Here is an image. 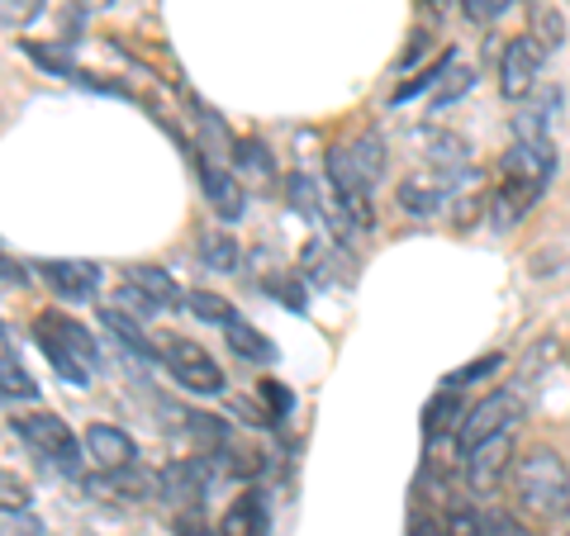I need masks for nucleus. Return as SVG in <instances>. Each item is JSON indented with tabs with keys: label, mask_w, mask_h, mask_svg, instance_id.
Returning a JSON list of instances; mask_svg holds the SVG:
<instances>
[{
	"label": "nucleus",
	"mask_w": 570,
	"mask_h": 536,
	"mask_svg": "<svg viewBox=\"0 0 570 536\" xmlns=\"http://www.w3.org/2000/svg\"><path fill=\"white\" fill-rule=\"evenodd\" d=\"M209 460L200 456H186V460H171V466L163 470V479H157V494L167 498L171 508H195L200 504V494L209 489Z\"/></svg>",
	"instance_id": "11"
},
{
	"label": "nucleus",
	"mask_w": 570,
	"mask_h": 536,
	"mask_svg": "<svg viewBox=\"0 0 570 536\" xmlns=\"http://www.w3.org/2000/svg\"><path fill=\"white\" fill-rule=\"evenodd\" d=\"M266 295H276L281 304H291L295 314H305V285H299L295 276H276V280H266Z\"/></svg>",
	"instance_id": "35"
},
{
	"label": "nucleus",
	"mask_w": 570,
	"mask_h": 536,
	"mask_svg": "<svg viewBox=\"0 0 570 536\" xmlns=\"http://www.w3.org/2000/svg\"><path fill=\"white\" fill-rule=\"evenodd\" d=\"M542 58L547 52L538 48L523 33V39H509L504 58H499V91H504V100H532V91H538V71H542Z\"/></svg>",
	"instance_id": "6"
},
{
	"label": "nucleus",
	"mask_w": 570,
	"mask_h": 536,
	"mask_svg": "<svg viewBox=\"0 0 570 536\" xmlns=\"http://www.w3.org/2000/svg\"><path fill=\"white\" fill-rule=\"evenodd\" d=\"M461 418H466V408H461V395L456 389H442V395L428 404V414H423V427H428V437H448L461 427Z\"/></svg>",
	"instance_id": "22"
},
{
	"label": "nucleus",
	"mask_w": 570,
	"mask_h": 536,
	"mask_svg": "<svg viewBox=\"0 0 570 536\" xmlns=\"http://www.w3.org/2000/svg\"><path fill=\"white\" fill-rule=\"evenodd\" d=\"M509 460H513V427L499 433L490 441H480L471 456H461V470H466V489L471 494H490L499 479L509 475Z\"/></svg>",
	"instance_id": "9"
},
{
	"label": "nucleus",
	"mask_w": 570,
	"mask_h": 536,
	"mask_svg": "<svg viewBox=\"0 0 570 536\" xmlns=\"http://www.w3.org/2000/svg\"><path fill=\"white\" fill-rule=\"evenodd\" d=\"M186 309L200 318V324H219V328H228L234 324V304H228L224 295H214V290H186Z\"/></svg>",
	"instance_id": "23"
},
{
	"label": "nucleus",
	"mask_w": 570,
	"mask_h": 536,
	"mask_svg": "<svg viewBox=\"0 0 570 536\" xmlns=\"http://www.w3.org/2000/svg\"><path fill=\"white\" fill-rule=\"evenodd\" d=\"M428 48H433V33H428V29H414V33H409V48H404V58H400V71H414V62L423 58Z\"/></svg>",
	"instance_id": "37"
},
{
	"label": "nucleus",
	"mask_w": 570,
	"mask_h": 536,
	"mask_svg": "<svg viewBox=\"0 0 570 536\" xmlns=\"http://www.w3.org/2000/svg\"><path fill=\"white\" fill-rule=\"evenodd\" d=\"M423 157H428V167L452 176V181H461L471 171V142L448 129H423Z\"/></svg>",
	"instance_id": "14"
},
{
	"label": "nucleus",
	"mask_w": 570,
	"mask_h": 536,
	"mask_svg": "<svg viewBox=\"0 0 570 536\" xmlns=\"http://www.w3.org/2000/svg\"><path fill=\"white\" fill-rule=\"evenodd\" d=\"M257 399L266 404V418H272V423H285V418L295 414V395L281 380H262L257 385Z\"/></svg>",
	"instance_id": "30"
},
{
	"label": "nucleus",
	"mask_w": 570,
	"mask_h": 536,
	"mask_svg": "<svg viewBox=\"0 0 570 536\" xmlns=\"http://www.w3.org/2000/svg\"><path fill=\"white\" fill-rule=\"evenodd\" d=\"M519 414H523V399L513 395V389H490V395L475 399L466 408V418H461V427H456V456H471L480 441L509 433Z\"/></svg>",
	"instance_id": "5"
},
{
	"label": "nucleus",
	"mask_w": 570,
	"mask_h": 536,
	"mask_svg": "<svg viewBox=\"0 0 570 536\" xmlns=\"http://www.w3.org/2000/svg\"><path fill=\"white\" fill-rule=\"evenodd\" d=\"M0 395L6 399H39V385H33V375L14 361L10 351H0Z\"/></svg>",
	"instance_id": "24"
},
{
	"label": "nucleus",
	"mask_w": 570,
	"mask_h": 536,
	"mask_svg": "<svg viewBox=\"0 0 570 536\" xmlns=\"http://www.w3.org/2000/svg\"><path fill=\"white\" fill-rule=\"evenodd\" d=\"M20 48H24V52H29V58H33V62H39L43 71H52V77H71V81H77V77H81V67H77V62H71V58H67V52H62V48H48V43H39V39H24Z\"/></svg>",
	"instance_id": "27"
},
{
	"label": "nucleus",
	"mask_w": 570,
	"mask_h": 536,
	"mask_svg": "<svg viewBox=\"0 0 570 536\" xmlns=\"http://www.w3.org/2000/svg\"><path fill=\"white\" fill-rule=\"evenodd\" d=\"M513 498L528 517L538 523H561L570 517V470L551 446H532V451L513 466Z\"/></svg>",
	"instance_id": "1"
},
{
	"label": "nucleus",
	"mask_w": 570,
	"mask_h": 536,
	"mask_svg": "<svg viewBox=\"0 0 570 536\" xmlns=\"http://www.w3.org/2000/svg\"><path fill=\"white\" fill-rule=\"evenodd\" d=\"M163 366L171 370V380L190 389V395H224L228 380H224V366L214 361V356L200 347V343H190V337H167L163 343Z\"/></svg>",
	"instance_id": "4"
},
{
	"label": "nucleus",
	"mask_w": 570,
	"mask_h": 536,
	"mask_svg": "<svg viewBox=\"0 0 570 536\" xmlns=\"http://www.w3.org/2000/svg\"><path fill=\"white\" fill-rule=\"evenodd\" d=\"M456 58H452V52H442V58L433 62V67H428V71H419V77L414 81H404V86H395V91H390V105H409V100H414L419 91H428V86H438L442 77H448V67H452Z\"/></svg>",
	"instance_id": "28"
},
{
	"label": "nucleus",
	"mask_w": 570,
	"mask_h": 536,
	"mask_svg": "<svg viewBox=\"0 0 570 536\" xmlns=\"http://www.w3.org/2000/svg\"><path fill=\"white\" fill-rule=\"evenodd\" d=\"M414 536H423V523H419V527H414Z\"/></svg>",
	"instance_id": "42"
},
{
	"label": "nucleus",
	"mask_w": 570,
	"mask_h": 536,
	"mask_svg": "<svg viewBox=\"0 0 570 536\" xmlns=\"http://www.w3.org/2000/svg\"><path fill=\"white\" fill-rule=\"evenodd\" d=\"M509 6H513V0H461V10H466L471 24H494Z\"/></svg>",
	"instance_id": "36"
},
{
	"label": "nucleus",
	"mask_w": 570,
	"mask_h": 536,
	"mask_svg": "<svg viewBox=\"0 0 570 536\" xmlns=\"http://www.w3.org/2000/svg\"><path fill=\"white\" fill-rule=\"evenodd\" d=\"M33 271H39L62 299H96V290H100V266H96V261L43 257L39 266H33Z\"/></svg>",
	"instance_id": "10"
},
{
	"label": "nucleus",
	"mask_w": 570,
	"mask_h": 536,
	"mask_svg": "<svg viewBox=\"0 0 570 536\" xmlns=\"http://www.w3.org/2000/svg\"><path fill=\"white\" fill-rule=\"evenodd\" d=\"M490 200H494V228H499V234H509V228L542 200V190L528 186V181H519V176H504V186H499Z\"/></svg>",
	"instance_id": "17"
},
{
	"label": "nucleus",
	"mask_w": 570,
	"mask_h": 536,
	"mask_svg": "<svg viewBox=\"0 0 570 536\" xmlns=\"http://www.w3.org/2000/svg\"><path fill=\"white\" fill-rule=\"evenodd\" d=\"M0 536H39V527H24V532H6V527H0Z\"/></svg>",
	"instance_id": "41"
},
{
	"label": "nucleus",
	"mask_w": 570,
	"mask_h": 536,
	"mask_svg": "<svg viewBox=\"0 0 570 536\" xmlns=\"http://www.w3.org/2000/svg\"><path fill=\"white\" fill-rule=\"evenodd\" d=\"M234 152H238V167H243V171H253V176H262V181L276 171V167H272V152H266L257 138H238V142H234Z\"/></svg>",
	"instance_id": "33"
},
{
	"label": "nucleus",
	"mask_w": 570,
	"mask_h": 536,
	"mask_svg": "<svg viewBox=\"0 0 570 536\" xmlns=\"http://www.w3.org/2000/svg\"><path fill=\"white\" fill-rule=\"evenodd\" d=\"M347 152H352V167H356V176H362V186H366V190H376V181L385 176V142H381V133L352 138V142H347Z\"/></svg>",
	"instance_id": "20"
},
{
	"label": "nucleus",
	"mask_w": 570,
	"mask_h": 536,
	"mask_svg": "<svg viewBox=\"0 0 570 536\" xmlns=\"http://www.w3.org/2000/svg\"><path fill=\"white\" fill-rule=\"evenodd\" d=\"M224 337H228V347H234V351L243 356V361H257V366H272V361H276L272 337L257 332L253 324H243V318H234V324L224 328Z\"/></svg>",
	"instance_id": "21"
},
{
	"label": "nucleus",
	"mask_w": 570,
	"mask_h": 536,
	"mask_svg": "<svg viewBox=\"0 0 570 536\" xmlns=\"http://www.w3.org/2000/svg\"><path fill=\"white\" fill-rule=\"evenodd\" d=\"M547 123H551V119L538 110V105L523 100V105H519V115H513V142H551Z\"/></svg>",
	"instance_id": "29"
},
{
	"label": "nucleus",
	"mask_w": 570,
	"mask_h": 536,
	"mask_svg": "<svg viewBox=\"0 0 570 536\" xmlns=\"http://www.w3.org/2000/svg\"><path fill=\"white\" fill-rule=\"evenodd\" d=\"M499 366H504V356H485V361H471V366H461V370H452L448 375V380H442V389H456V395H461V389H466V385H475V380H485V375H494Z\"/></svg>",
	"instance_id": "34"
},
{
	"label": "nucleus",
	"mask_w": 570,
	"mask_h": 536,
	"mask_svg": "<svg viewBox=\"0 0 570 536\" xmlns=\"http://www.w3.org/2000/svg\"><path fill=\"white\" fill-rule=\"evenodd\" d=\"M272 527V508H266V494L262 489H247L234 508L224 513L219 536H266Z\"/></svg>",
	"instance_id": "16"
},
{
	"label": "nucleus",
	"mask_w": 570,
	"mask_h": 536,
	"mask_svg": "<svg viewBox=\"0 0 570 536\" xmlns=\"http://www.w3.org/2000/svg\"><path fill=\"white\" fill-rule=\"evenodd\" d=\"M471 86H475V71H471V67H461V62H452V67H448V77L433 86V110H448V105H456L461 96L471 91Z\"/></svg>",
	"instance_id": "25"
},
{
	"label": "nucleus",
	"mask_w": 570,
	"mask_h": 536,
	"mask_svg": "<svg viewBox=\"0 0 570 536\" xmlns=\"http://www.w3.org/2000/svg\"><path fill=\"white\" fill-rule=\"evenodd\" d=\"M0 280H6V285H29V271L20 261H10L6 252H0Z\"/></svg>",
	"instance_id": "40"
},
{
	"label": "nucleus",
	"mask_w": 570,
	"mask_h": 536,
	"mask_svg": "<svg viewBox=\"0 0 570 536\" xmlns=\"http://www.w3.org/2000/svg\"><path fill=\"white\" fill-rule=\"evenodd\" d=\"M528 39L542 52H561L566 43V14L551 0H528Z\"/></svg>",
	"instance_id": "18"
},
{
	"label": "nucleus",
	"mask_w": 570,
	"mask_h": 536,
	"mask_svg": "<svg viewBox=\"0 0 570 536\" xmlns=\"http://www.w3.org/2000/svg\"><path fill=\"white\" fill-rule=\"evenodd\" d=\"M442 536H494V532H490V517H485V513H475V508H452Z\"/></svg>",
	"instance_id": "31"
},
{
	"label": "nucleus",
	"mask_w": 570,
	"mask_h": 536,
	"mask_svg": "<svg viewBox=\"0 0 570 536\" xmlns=\"http://www.w3.org/2000/svg\"><path fill=\"white\" fill-rule=\"evenodd\" d=\"M81 446H86V460H91L100 475L138 466V441L124 433V427H115V423H91V427H86V437H81Z\"/></svg>",
	"instance_id": "7"
},
{
	"label": "nucleus",
	"mask_w": 570,
	"mask_h": 536,
	"mask_svg": "<svg viewBox=\"0 0 570 536\" xmlns=\"http://www.w3.org/2000/svg\"><path fill=\"white\" fill-rule=\"evenodd\" d=\"M195 257H200L209 271H219V276H234L238 271V238L234 234H224V228H209V234H200V242H195Z\"/></svg>",
	"instance_id": "19"
},
{
	"label": "nucleus",
	"mask_w": 570,
	"mask_h": 536,
	"mask_svg": "<svg viewBox=\"0 0 570 536\" xmlns=\"http://www.w3.org/2000/svg\"><path fill=\"white\" fill-rule=\"evenodd\" d=\"M124 280H129L142 299H153V309H157V314L181 309V304H186L181 280H176L171 271H163V266H148V261H142V266H129V271H124Z\"/></svg>",
	"instance_id": "15"
},
{
	"label": "nucleus",
	"mask_w": 570,
	"mask_h": 536,
	"mask_svg": "<svg viewBox=\"0 0 570 536\" xmlns=\"http://www.w3.org/2000/svg\"><path fill=\"white\" fill-rule=\"evenodd\" d=\"M39 10H43V0H10V20L14 24H29Z\"/></svg>",
	"instance_id": "39"
},
{
	"label": "nucleus",
	"mask_w": 570,
	"mask_h": 536,
	"mask_svg": "<svg viewBox=\"0 0 570 536\" xmlns=\"http://www.w3.org/2000/svg\"><path fill=\"white\" fill-rule=\"evenodd\" d=\"M452 195H456V181H452V176H442V171L428 167V171L404 176L395 200H400L404 214H419V219H428V214H438L442 205L452 200Z\"/></svg>",
	"instance_id": "12"
},
{
	"label": "nucleus",
	"mask_w": 570,
	"mask_h": 536,
	"mask_svg": "<svg viewBox=\"0 0 570 536\" xmlns=\"http://www.w3.org/2000/svg\"><path fill=\"white\" fill-rule=\"evenodd\" d=\"M119 309H124V314H138V318H148V314H157V309H153V299H142V295L134 290V285H129V280H124V285H119Z\"/></svg>",
	"instance_id": "38"
},
{
	"label": "nucleus",
	"mask_w": 570,
	"mask_h": 536,
	"mask_svg": "<svg viewBox=\"0 0 570 536\" xmlns=\"http://www.w3.org/2000/svg\"><path fill=\"white\" fill-rule=\"evenodd\" d=\"M195 171H200V190H205L209 209L219 214L224 224H238L247 214V190H243L238 176L228 167H219V162H209L205 152H195Z\"/></svg>",
	"instance_id": "8"
},
{
	"label": "nucleus",
	"mask_w": 570,
	"mask_h": 536,
	"mask_svg": "<svg viewBox=\"0 0 570 536\" xmlns=\"http://www.w3.org/2000/svg\"><path fill=\"white\" fill-rule=\"evenodd\" d=\"M100 318H105V328H110V332H115V337H119V343L129 347V351H138V356H153L148 332H142V328H138V324H134V318L124 314V309H105Z\"/></svg>",
	"instance_id": "26"
},
{
	"label": "nucleus",
	"mask_w": 570,
	"mask_h": 536,
	"mask_svg": "<svg viewBox=\"0 0 570 536\" xmlns=\"http://www.w3.org/2000/svg\"><path fill=\"white\" fill-rule=\"evenodd\" d=\"M0 399H6V395H0Z\"/></svg>",
	"instance_id": "43"
},
{
	"label": "nucleus",
	"mask_w": 570,
	"mask_h": 536,
	"mask_svg": "<svg viewBox=\"0 0 570 536\" xmlns=\"http://www.w3.org/2000/svg\"><path fill=\"white\" fill-rule=\"evenodd\" d=\"M29 504H33V489L14 470H0V508L6 513H29Z\"/></svg>",
	"instance_id": "32"
},
{
	"label": "nucleus",
	"mask_w": 570,
	"mask_h": 536,
	"mask_svg": "<svg viewBox=\"0 0 570 536\" xmlns=\"http://www.w3.org/2000/svg\"><path fill=\"white\" fill-rule=\"evenodd\" d=\"M33 343L43 347L48 366L58 370L67 385H77V389L91 385V375L100 366V347L86 324H77V318H67V314H39L33 318Z\"/></svg>",
	"instance_id": "2"
},
{
	"label": "nucleus",
	"mask_w": 570,
	"mask_h": 536,
	"mask_svg": "<svg viewBox=\"0 0 570 536\" xmlns=\"http://www.w3.org/2000/svg\"><path fill=\"white\" fill-rule=\"evenodd\" d=\"M10 427H14V437H20L33 456L48 460L52 470H62V475H71V479L81 475L86 446H81V437L71 433V427H67L58 414H43V408H33V414H20Z\"/></svg>",
	"instance_id": "3"
},
{
	"label": "nucleus",
	"mask_w": 570,
	"mask_h": 536,
	"mask_svg": "<svg viewBox=\"0 0 570 536\" xmlns=\"http://www.w3.org/2000/svg\"><path fill=\"white\" fill-rule=\"evenodd\" d=\"M561 157H557V142H513L504 152V176H519V181L547 190L551 176H557Z\"/></svg>",
	"instance_id": "13"
}]
</instances>
